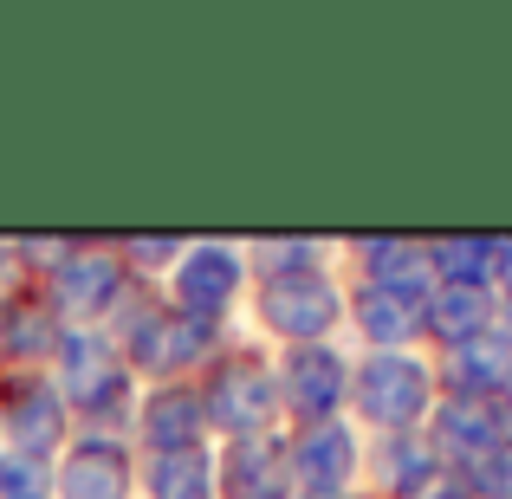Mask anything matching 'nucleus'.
<instances>
[{
	"label": "nucleus",
	"mask_w": 512,
	"mask_h": 499,
	"mask_svg": "<svg viewBox=\"0 0 512 499\" xmlns=\"http://www.w3.org/2000/svg\"><path fill=\"white\" fill-rule=\"evenodd\" d=\"M331 266V247L312 234H266V240H247V273L253 286L260 279H299V273H325Z\"/></svg>",
	"instance_id": "nucleus-19"
},
{
	"label": "nucleus",
	"mask_w": 512,
	"mask_h": 499,
	"mask_svg": "<svg viewBox=\"0 0 512 499\" xmlns=\"http://www.w3.org/2000/svg\"><path fill=\"white\" fill-rule=\"evenodd\" d=\"M137 454H182V448H214L208 428V402L201 383H143L137 396V422H130Z\"/></svg>",
	"instance_id": "nucleus-11"
},
{
	"label": "nucleus",
	"mask_w": 512,
	"mask_h": 499,
	"mask_svg": "<svg viewBox=\"0 0 512 499\" xmlns=\"http://www.w3.org/2000/svg\"><path fill=\"white\" fill-rule=\"evenodd\" d=\"M214 474H221V499H299L286 461V428L214 441Z\"/></svg>",
	"instance_id": "nucleus-13"
},
{
	"label": "nucleus",
	"mask_w": 512,
	"mask_h": 499,
	"mask_svg": "<svg viewBox=\"0 0 512 499\" xmlns=\"http://www.w3.org/2000/svg\"><path fill=\"white\" fill-rule=\"evenodd\" d=\"M0 454H7V435H0Z\"/></svg>",
	"instance_id": "nucleus-25"
},
{
	"label": "nucleus",
	"mask_w": 512,
	"mask_h": 499,
	"mask_svg": "<svg viewBox=\"0 0 512 499\" xmlns=\"http://www.w3.org/2000/svg\"><path fill=\"white\" fill-rule=\"evenodd\" d=\"M350 312V286L338 266L325 273H299V279H260L247 292L240 331L260 337L266 350H299V344H338Z\"/></svg>",
	"instance_id": "nucleus-3"
},
{
	"label": "nucleus",
	"mask_w": 512,
	"mask_h": 499,
	"mask_svg": "<svg viewBox=\"0 0 512 499\" xmlns=\"http://www.w3.org/2000/svg\"><path fill=\"white\" fill-rule=\"evenodd\" d=\"M111 247H117V260H124L130 279H143V286H163V279L175 273V260H182L188 240H182V234H117Z\"/></svg>",
	"instance_id": "nucleus-20"
},
{
	"label": "nucleus",
	"mask_w": 512,
	"mask_h": 499,
	"mask_svg": "<svg viewBox=\"0 0 512 499\" xmlns=\"http://www.w3.org/2000/svg\"><path fill=\"white\" fill-rule=\"evenodd\" d=\"M65 312L52 305V292L39 286V279H26V286H13L7 299H0V370H46L52 357H59L65 344Z\"/></svg>",
	"instance_id": "nucleus-12"
},
{
	"label": "nucleus",
	"mask_w": 512,
	"mask_h": 499,
	"mask_svg": "<svg viewBox=\"0 0 512 499\" xmlns=\"http://www.w3.org/2000/svg\"><path fill=\"white\" fill-rule=\"evenodd\" d=\"M201 402H208L214 441H240V435H273V428H286V415H279L273 350H266L260 337H247V331H240L234 344L201 370Z\"/></svg>",
	"instance_id": "nucleus-4"
},
{
	"label": "nucleus",
	"mask_w": 512,
	"mask_h": 499,
	"mask_svg": "<svg viewBox=\"0 0 512 499\" xmlns=\"http://www.w3.org/2000/svg\"><path fill=\"white\" fill-rule=\"evenodd\" d=\"M299 499H305V493H299ZM325 499H376V493H363V487H357V493H325Z\"/></svg>",
	"instance_id": "nucleus-24"
},
{
	"label": "nucleus",
	"mask_w": 512,
	"mask_h": 499,
	"mask_svg": "<svg viewBox=\"0 0 512 499\" xmlns=\"http://www.w3.org/2000/svg\"><path fill=\"white\" fill-rule=\"evenodd\" d=\"M137 499H221L214 448L143 454V467H137Z\"/></svg>",
	"instance_id": "nucleus-18"
},
{
	"label": "nucleus",
	"mask_w": 512,
	"mask_h": 499,
	"mask_svg": "<svg viewBox=\"0 0 512 499\" xmlns=\"http://www.w3.org/2000/svg\"><path fill=\"white\" fill-rule=\"evenodd\" d=\"M39 286L52 292V305L65 312V325H91V331H104V318L117 312V299H124L137 279L124 273V260H117L111 240H65L59 266H52Z\"/></svg>",
	"instance_id": "nucleus-7"
},
{
	"label": "nucleus",
	"mask_w": 512,
	"mask_h": 499,
	"mask_svg": "<svg viewBox=\"0 0 512 499\" xmlns=\"http://www.w3.org/2000/svg\"><path fill=\"white\" fill-rule=\"evenodd\" d=\"M435 402H441L435 357H422V350H357V363H350V422L363 428V441L422 435Z\"/></svg>",
	"instance_id": "nucleus-2"
},
{
	"label": "nucleus",
	"mask_w": 512,
	"mask_h": 499,
	"mask_svg": "<svg viewBox=\"0 0 512 499\" xmlns=\"http://www.w3.org/2000/svg\"><path fill=\"white\" fill-rule=\"evenodd\" d=\"M286 461H292V493H305V499L357 493L363 487V428L350 415L286 428Z\"/></svg>",
	"instance_id": "nucleus-9"
},
{
	"label": "nucleus",
	"mask_w": 512,
	"mask_h": 499,
	"mask_svg": "<svg viewBox=\"0 0 512 499\" xmlns=\"http://www.w3.org/2000/svg\"><path fill=\"white\" fill-rule=\"evenodd\" d=\"M247 240H188L175 273L163 279V299L188 318H240L247 312Z\"/></svg>",
	"instance_id": "nucleus-5"
},
{
	"label": "nucleus",
	"mask_w": 512,
	"mask_h": 499,
	"mask_svg": "<svg viewBox=\"0 0 512 499\" xmlns=\"http://www.w3.org/2000/svg\"><path fill=\"white\" fill-rule=\"evenodd\" d=\"M46 376L59 383V396H65V409H72L78 435H117V441H130L143 383L130 376V363H124V350H117L111 331L72 325V331H65V344H59V357L46 363Z\"/></svg>",
	"instance_id": "nucleus-1"
},
{
	"label": "nucleus",
	"mask_w": 512,
	"mask_h": 499,
	"mask_svg": "<svg viewBox=\"0 0 512 499\" xmlns=\"http://www.w3.org/2000/svg\"><path fill=\"white\" fill-rule=\"evenodd\" d=\"M0 499H52V461L33 454H0Z\"/></svg>",
	"instance_id": "nucleus-21"
},
{
	"label": "nucleus",
	"mask_w": 512,
	"mask_h": 499,
	"mask_svg": "<svg viewBox=\"0 0 512 499\" xmlns=\"http://www.w3.org/2000/svg\"><path fill=\"white\" fill-rule=\"evenodd\" d=\"M0 435L13 454H33V461H59L72 448L78 422L46 370H0Z\"/></svg>",
	"instance_id": "nucleus-8"
},
{
	"label": "nucleus",
	"mask_w": 512,
	"mask_h": 499,
	"mask_svg": "<svg viewBox=\"0 0 512 499\" xmlns=\"http://www.w3.org/2000/svg\"><path fill=\"white\" fill-rule=\"evenodd\" d=\"M137 467V441L72 435V448L52 461V499H137Z\"/></svg>",
	"instance_id": "nucleus-10"
},
{
	"label": "nucleus",
	"mask_w": 512,
	"mask_h": 499,
	"mask_svg": "<svg viewBox=\"0 0 512 499\" xmlns=\"http://www.w3.org/2000/svg\"><path fill=\"white\" fill-rule=\"evenodd\" d=\"M350 350L344 344H299V350H273L279 370V415L286 428H312V422H338L350 415Z\"/></svg>",
	"instance_id": "nucleus-6"
},
{
	"label": "nucleus",
	"mask_w": 512,
	"mask_h": 499,
	"mask_svg": "<svg viewBox=\"0 0 512 499\" xmlns=\"http://www.w3.org/2000/svg\"><path fill=\"white\" fill-rule=\"evenodd\" d=\"M344 331L363 350H422V305L396 299V292H376V286H350Z\"/></svg>",
	"instance_id": "nucleus-16"
},
{
	"label": "nucleus",
	"mask_w": 512,
	"mask_h": 499,
	"mask_svg": "<svg viewBox=\"0 0 512 499\" xmlns=\"http://www.w3.org/2000/svg\"><path fill=\"white\" fill-rule=\"evenodd\" d=\"M435 383H441V396H448V402H493V396H512V331L493 325V331H480L474 344L441 350Z\"/></svg>",
	"instance_id": "nucleus-14"
},
{
	"label": "nucleus",
	"mask_w": 512,
	"mask_h": 499,
	"mask_svg": "<svg viewBox=\"0 0 512 499\" xmlns=\"http://www.w3.org/2000/svg\"><path fill=\"white\" fill-rule=\"evenodd\" d=\"M344 260H350V286H376L415 305H428V292H435L428 247H415V240H350Z\"/></svg>",
	"instance_id": "nucleus-15"
},
{
	"label": "nucleus",
	"mask_w": 512,
	"mask_h": 499,
	"mask_svg": "<svg viewBox=\"0 0 512 499\" xmlns=\"http://www.w3.org/2000/svg\"><path fill=\"white\" fill-rule=\"evenodd\" d=\"M493 292H506L512 305V240H493Z\"/></svg>",
	"instance_id": "nucleus-23"
},
{
	"label": "nucleus",
	"mask_w": 512,
	"mask_h": 499,
	"mask_svg": "<svg viewBox=\"0 0 512 499\" xmlns=\"http://www.w3.org/2000/svg\"><path fill=\"white\" fill-rule=\"evenodd\" d=\"M500 325V305H493V286H435L422 305V344L454 350L474 344L480 331Z\"/></svg>",
	"instance_id": "nucleus-17"
},
{
	"label": "nucleus",
	"mask_w": 512,
	"mask_h": 499,
	"mask_svg": "<svg viewBox=\"0 0 512 499\" xmlns=\"http://www.w3.org/2000/svg\"><path fill=\"white\" fill-rule=\"evenodd\" d=\"M26 260H20V234H0V299H7L13 286H26Z\"/></svg>",
	"instance_id": "nucleus-22"
}]
</instances>
